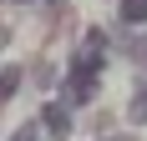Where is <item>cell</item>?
<instances>
[{"label":"cell","mask_w":147,"mask_h":141,"mask_svg":"<svg viewBox=\"0 0 147 141\" xmlns=\"http://www.w3.org/2000/svg\"><path fill=\"white\" fill-rule=\"evenodd\" d=\"M41 121H46L51 136H71V111H66V101H51V106L41 111Z\"/></svg>","instance_id":"obj_1"},{"label":"cell","mask_w":147,"mask_h":141,"mask_svg":"<svg viewBox=\"0 0 147 141\" xmlns=\"http://www.w3.org/2000/svg\"><path fill=\"white\" fill-rule=\"evenodd\" d=\"M122 25H147V0H122Z\"/></svg>","instance_id":"obj_2"},{"label":"cell","mask_w":147,"mask_h":141,"mask_svg":"<svg viewBox=\"0 0 147 141\" xmlns=\"http://www.w3.org/2000/svg\"><path fill=\"white\" fill-rule=\"evenodd\" d=\"M15 91H20V66H5V81H0V96L10 101Z\"/></svg>","instance_id":"obj_3"},{"label":"cell","mask_w":147,"mask_h":141,"mask_svg":"<svg viewBox=\"0 0 147 141\" xmlns=\"http://www.w3.org/2000/svg\"><path fill=\"white\" fill-rule=\"evenodd\" d=\"M132 121L147 126V86H137V96H132Z\"/></svg>","instance_id":"obj_4"},{"label":"cell","mask_w":147,"mask_h":141,"mask_svg":"<svg viewBox=\"0 0 147 141\" xmlns=\"http://www.w3.org/2000/svg\"><path fill=\"white\" fill-rule=\"evenodd\" d=\"M10 141H36V126H20V131H10Z\"/></svg>","instance_id":"obj_5"},{"label":"cell","mask_w":147,"mask_h":141,"mask_svg":"<svg viewBox=\"0 0 147 141\" xmlns=\"http://www.w3.org/2000/svg\"><path fill=\"white\" fill-rule=\"evenodd\" d=\"M132 56H137V61H142V56H147V41H137V45H132Z\"/></svg>","instance_id":"obj_6"}]
</instances>
